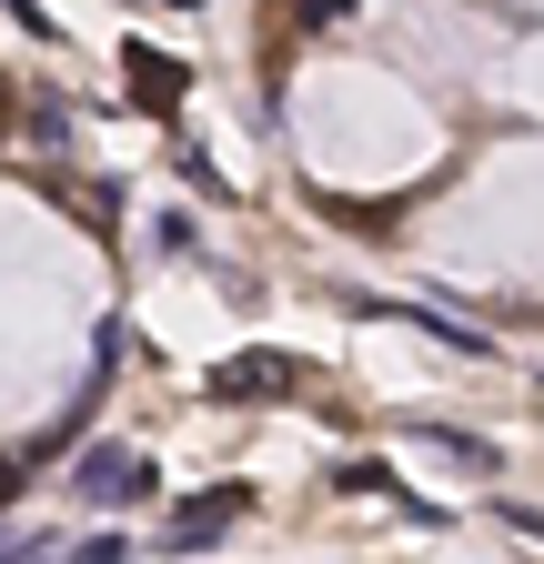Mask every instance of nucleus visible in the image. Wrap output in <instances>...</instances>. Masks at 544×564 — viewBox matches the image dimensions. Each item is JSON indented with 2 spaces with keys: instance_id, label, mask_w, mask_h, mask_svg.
<instances>
[{
  "instance_id": "obj_1",
  "label": "nucleus",
  "mask_w": 544,
  "mask_h": 564,
  "mask_svg": "<svg viewBox=\"0 0 544 564\" xmlns=\"http://www.w3.org/2000/svg\"><path fill=\"white\" fill-rule=\"evenodd\" d=\"M72 494H81V505H101V514H131V505H152V494H162V464H152L142 444H91V454L72 464Z\"/></svg>"
},
{
  "instance_id": "obj_2",
  "label": "nucleus",
  "mask_w": 544,
  "mask_h": 564,
  "mask_svg": "<svg viewBox=\"0 0 544 564\" xmlns=\"http://www.w3.org/2000/svg\"><path fill=\"white\" fill-rule=\"evenodd\" d=\"M242 514H252V484H213V494H182L162 534H172V554H213Z\"/></svg>"
},
{
  "instance_id": "obj_3",
  "label": "nucleus",
  "mask_w": 544,
  "mask_h": 564,
  "mask_svg": "<svg viewBox=\"0 0 544 564\" xmlns=\"http://www.w3.org/2000/svg\"><path fill=\"white\" fill-rule=\"evenodd\" d=\"M293 383H303L293 352H232V364L213 373V393H222V403H283Z\"/></svg>"
},
{
  "instance_id": "obj_4",
  "label": "nucleus",
  "mask_w": 544,
  "mask_h": 564,
  "mask_svg": "<svg viewBox=\"0 0 544 564\" xmlns=\"http://www.w3.org/2000/svg\"><path fill=\"white\" fill-rule=\"evenodd\" d=\"M121 70H131V101H142L152 121H162V111H182V91H192V61H172V51H152V41H131V51H121Z\"/></svg>"
},
{
  "instance_id": "obj_5",
  "label": "nucleus",
  "mask_w": 544,
  "mask_h": 564,
  "mask_svg": "<svg viewBox=\"0 0 544 564\" xmlns=\"http://www.w3.org/2000/svg\"><path fill=\"white\" fill-rule=\"evenodd\" d=\"M424 444H444V454H464V464H485V474H494V444H474V434H454V423H424Z\"/></svg>"
},
{
  "instance_id": "obj_6",
  "label": "nucleus",
  "mask_w": 544,
  "mask_h": 564,
  "mask_svg": "<svg viewBox=\"0 0 544 564\" xmlns=\"http://www.w3.org/2000/svg\"><path fill=\"white\" fill-rule=\"evenodd\" d=\"M172 162H182V172H192V182H202V192H213V202H222V192H232V182H222V172H213V152H202V141H182V152H172Z\"/></svg>"
},
{
  "instance_id": "obj_7",
  "label": "nucleus",
  "mask_w": 544,
  "mask_h": 564,
  "mask_svg": "<svg viewBox=\"0 0 544 564\" xmlns=\"http://www.w3.org/2000/svg\"><path fill=\"white\" fill-rule=\"evenodd\" d=\"M162 252H202V232H192V212H162V232H152Z\"/></svg>"
},
{
  "instance_id": "obj_8",
  "label": "nucleus",
  "mask_w": 544,
  "mask_h": 564,
  "mask_svg": "<svg viewBox=\"0 0 544 564\" xmlns=\"http://www.w3.org/2000/svg\"><path fill=\"white\" fill-rule=\"evenodd\" d=\"M344 11H353V0H293V21H303V31H333Z\"/></svg>"
},
{
  "instance_id": "obj_9",
  "label": "nucleus",
  "mask_w": 544,
  "mask_h": 564,
  "mask_svg": "<svg viewBox=\"0 0 544 564\" xmlns=\"http://www.w3.org/2000/svg\"><path fill=\"white\" fill-rule=\"evenodd\" d=\"M172 11H202V0H172Z\"/></svg>"
},
{
  "instance_id": "obj_10",
  "label": "nucleus",
  "mask_w": 544,
  "mask_h": 564,
  "mask_svg": "<svg viewBox=\"0 0 544 564\" xmlns=\"http://www.w3.org/2000/svg\"><path fill=\"white\" fill-rule=\"evenodd\" d=\"M0 11H11V0H0Z\"/></svg>"
}]
</instances>
